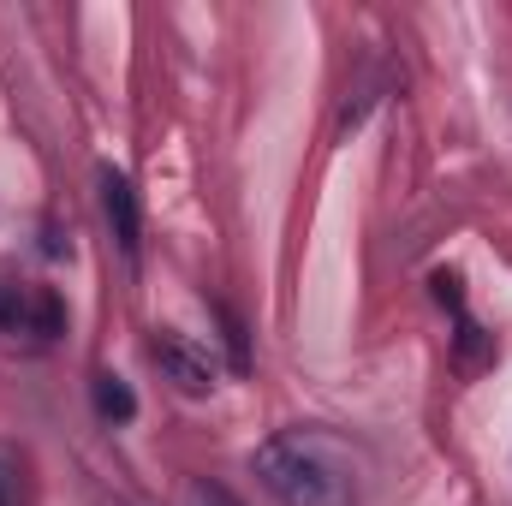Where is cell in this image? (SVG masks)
<instances>
[{
  "label": "cell",
  "instance_id": "4",
  "mask_svg": "<svg viewBox=\"0 0 512 506\" xmlns=\"http://www.w3.org/2000/svg\"><path fill=\"white\" fill-rule=\"evenodd\" d=\"M102 209H108V227L120 239V251L137 256V239H143V209H137V191H131L126 173L102 167Z\"/></svg>",
  "mask_w": 512,
  "mask_h": 506
},
{
  "label": "cell",
  "instance_id": "1",
  "mask_svg": "<svg viewBox=\"0 0 512 506\" xmlns=\"http://www.w3.org/2000/svg\"><path fill=\"white\" fill-rule=\"evenodd\" d=\"M256 477L280 506H352L358 465L322 429H280L256 447Z\"/></svg>",
  "mask_w": 512,
  "mask_h": 506
},
{
  "label": "cell",
  "instance_id": "2",
  "mask_svg": "<svg viewBox=\"0 0 512 506\" xmlns=\"http://www.w3.org/2000/svg\"><path fill=\"white\" fill-rule=\"evenodd\" d=\"M0 328L6 334H30V340H54L66 328V310L42 286H0Z\"/></svg>",
  "mask_w": 512,
  "mask_h": 506
},
{
  "label": "cell",
  "instance_id": "7",
  "mask_svg": "<svg viewBox=\"0 0 512 506\" xmlns=\"http://www.w3.org/2000/svg\"><path fill=\"white\" fill-rule=\"evenodd\" d=\"M185 506H245L233 489H221V483H191L185 489Z\"/></svg>",
  "mask_w": 512,
  "mask_h": 506
},
{
  "label": "cell",
  "instance_id": "6",
  "mask_svg": "<svg viewBox=\"0 0 512 506\" xmlns=\"http://www.w3.org/2000/svg\"><path fill=\"white\" fill-rule=\"evenodd\" d=\"M18 477H24L18 453H12V447H0V506H18Z\"/></svg>",
  "mask_w": 512,
  "mask_h": 506
},
{
  "label": "cell",
  "instance_id": "3",
  "mask_svg": "<svg viewBox=\"0 0 512 506\" xmlns=\"http://www.w3.org/2000/svg\"><path fill=\"white\" fill-rule=\"evenodd\" d=\"M149 358L179 381L185 393H209V387H215V364H209L203 352H191L179 334H155V340H149Z\"/></svg>",
  "mask_w": 512,
  "mask_h": 506
},
{
  "label": "cell",
  "instance_id": "5",
  "mask_svg": "<svg viewBox=\"0 0 512 506\" xmlns=\"http://www.w3.org/2000/svg\"><path fill=\"white\" fill-rule=\"evenodd\" d=\"M90 399H96V411H102L108 423H131V417H137V393H131L120 376H96Z\"/></svg>",
  "mask_w": 512,
  "mask_h": 506
}]
</instances>
